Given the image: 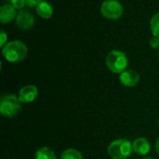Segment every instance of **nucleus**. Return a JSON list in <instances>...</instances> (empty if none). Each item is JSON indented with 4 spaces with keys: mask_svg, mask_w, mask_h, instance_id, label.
Returning <instances> with one entry per match:
<instances>
[{
    "mask_svg": "<svg viewBox=\"0 0 159 159\" xmlns=\"http://www.w3.org/2000/svg\"><path fill=\"white\" fill-rule=\"evenodd\" d=\"M38 96V89L34 85H26L19 90V99L22 103H31Z\"/></svg>",
    "mask_w": 159,
    "mask_h": 159,
    "instance_id": "nucleus-7",
    "label": "nucleus"
},
{
    "mask_svg": "<svg viewBox=\"0 0 159 159\" xmlns=\"http://www.w3.org/2000/svg\"><path fill=\"white\" fill-rule=\"evenodd\" d=\"M101 14L107 20H119L124 14V7L118 0H104L101 5Z\"/></svg>",
    "mask_w": 159,
    "mask_h": 159,
    "instance_id": "nucleus-5",
    "label": "nucleus"
},
{
    "mask_svg": "<svg viewBox=\"0 0 159 159\" xmlns=\"http://www.w3.org/2000/svg\"><path fill=\"white\" fill-rule=\"evenodd\" d=\"M133 152L139 156H146L151 151V143L144 137H139L132 143Z\"/></svg>",
    "mask_w": 159,
    "mask_h": 159,
    "instance_id": "nucleus-10",
    "label": "nucleus"
},
{
    "mask_svg": "<svg viewBox=\"0 0 159 159\" xmlns=\"http://www.w3.org/2000/svg\"><path fill=\"white\" fill-rule=\"evenodd\" d=\"M158 125H159V121H158Z\"/></svg>",
    "mask_w": 159,
    "mask_h": 159,
    "instance_id": "nucleus-22",
    "label": "nucleus"
},
{
    "mask_svg": "<svg viewBox=\"0 0 159 159\" xmlns=\"http://www.w3.org/2000/svg\"><path fill=\"white\" fill-rule=\"evenodd\" d=\"M35 11L40 18L44 20H48L53 16L54 7L51 3H49L48 1L43 0L35 7Z\"/></svg>",
    "mask_w": 159,
    "mask_h": 159,
    "instance_id": "nucleus-11",
    "label": "nucleus"
},
{
    "mask_svg": "<svg viewBox=\"0 0 159 159\" xmlns=\"http://www.w3.org/2000/svg\"><path fill=\"white\" fill-rule=\"evenodd\" d=\"M149 45L152 48L154 49H157L159 48V38L157 36H153L150 41H149Z\"/></svg>",
    "mask_w": 159,
    "mask_h": 159,
    "instance_id": "nucleus-17",
    "label": "nucleus"
},
{
    "mask_svg": "<svg viewBox=\"0 0 159 159\" xmlns=\"http://www.w3.org/2000/svg\"><path fill=\"white\" fill-rule=\"evenodd\" d=\"M155 147H156V151H157V155H159V138L157 140V142H156Z\"/></svg>",
    "mask_w": 159,
    "mask_h": 159,
    "instance_id": "nucleus-19",
    "label": "nucleus"
},
{
    "mask_svg": "<svg viewBox=\"0 0 159 159\" xmlns=\"http://www.w3.org/2000/svg\"><path fill=\"white\" fill-rule=\"evenodd\" d=\"M150 30L153 36L159 38V12L155 13L150 20Z\"/></svg>",
    "mask_w": 159,
    "mask_h": 159,
    "instance_id": "nucleus-14",
    "label": "nucleus"
},
{
    "mask_svg": "<svg viewBox=\"0 0 159 159\" xmlns=\"http://www.w3.org/2000/svg\"><path fill=\"white\" fill-rule=\"evenodd\" d=\"M21 110V102L15 94H6L0 100V113L6 117H14Z\"/></svg>",
    "mask_w": 159,
    "mask_h": 159,
    "instance_id": "nucleus-4",
    "label": "nucleus"
},
{
    "mask_svg": "<svg viewBox=\"0 0 159 159\" xmlns=\"http://www.w3.org/2000/svg\"><path fill=\"white\" fill-rule=\"evenodd\" d=\"M34 159H58V157L55 152L49 147H41L35 152Z\"/></svg>",
    "mask_w": 159,
    "mask_h": 159,
    "instance_id": "nucleus-12",
    "label": "nucleus"
},
{
    "mask_svg": "<svg viewBox=\"0 0 159 159\" xmlns=\"http://www.w3.org/2000/svg\"><path fill=\"white\" fill-rule=\"evenodd\" d=\"M43 0H25L26 2V6L30 7H35L40 2H42Z\"/></svg>",
    "mask_w": 159,
    "mask_h": 159,
    "instance_id": "nucleus-18",
    "label": "nucleus"
},
{
    "mask_svg": "<svg viewBox=\"0 0 159 159\" xmlns=\"http://www.w3.org/2000/svg\"><path fill=\"white\" fill-rule=\"evenodd\" d=\"M17 10H21L26 6L25 0H12L10 3Z\"/></svg>",
    "mask_w": 159,
    "mask_h": 159,
    "instance_id": "nucleus-15",
    "label": "nucleus"
},
{
    "mask_svg": "<svg viewBox=\"0 0 159 159\" xmlns=\"http://www.w3.org/2000/svg\"><path fill=\"white\" fill-rule=\"evenodd\" d=\"M107 151L113 159H127L133 152L132 143L127 139H116L108 145Z\"/></svg>",
    "mask_w": 159,
    "mask_h": 159,
    "instance_id": "nucleus-3",
    "label": "nucleus"
},
{
    "mask_svg": "<svg viewBox=\"0 0 159 159\" xmlns=\"http://www.w3.org/2000/svg\"><path fill=\"white\" fill-rule=\"evenodd\" d=\"M105 63L110 72L120 75L127 70L129 66V59L126 53L122 50L113 49L107 54Z\"/></svg>",
    "mask_w": 159,
    "mask_h": 159,
    "instance_id": "nucleus-2",
    "label": "nucleus"
},
{
    "mask_svg": "<svg viewBox=\"0 0 159 159\" xmlns=\"http://www.w3.org/2000/svg\"><path fill=\"white\" fill-rule=\"evenodd\" d=\"M6 1H7V3H8V4H10L12 0H6Z\"/></svg>",
    "mask_w": 159,
    "mask_h": 159,
    "instance_id": "nucleus-21",
    "label": "nucleus"
},
{
    "mask_svg": "<svg viewBox=\"0 0 159 159\" xmlns=\"http://www.w3.org/2000/svg\"><path fill=\"white\" fill-rule=\"evenodd\" d=\"M28 54V47L26 44L20 40H11L8 41L2 48L3 58L10 62L17 63L23 61Z\"/></svg>",
    "mask_w": 159,
    "mask_h": 159,
    "instance_id": "nucleus-1",
    "label": "nucleus"
},
{
    "mask_svg": "<svg viewBox=\"0 0 159 159\" xmlns=\"http://www.w3.org/2000/svg\"><path fill=\"white\" fill-rule=\"evenodd\" d=\"M7 34L4 31V30H1L0 31V47L1 48L7 43Z\"/></svg>",
    "mask_w": 159,
    "mask_h": 159,
    "instance_id": "nucleus-16",
    "label": "nucleus"
},
{
    "mask_svg": "<svg viewBox=\"0 0 159 159\" xmlns=\"http://www.w3.org/2000/svg\"><path fill=\"white\" fill-rule=\"evenodd\" d=\"M61 159H83V156L78 150L69 148L61 153Z\"/></svg>",
    "mask_w": 159,
    "mask_h": 159,
    "instance_id": "nucleus-13",
    "label": "nucleus"
},
{
    "mask_svg": "<svg viewBox=\"0 0 159 159\" xmlns=\"http://www.w3.org/2000/svg\"><path fill=\"white\" fill-rule=\"evenodd\" d=\"M15 23L21 30H29L34 25L35 18L31 11L27 9H21L18 11Z\"/></svg>",
    "mask_w": 159,
    "mask_h": 159,
    "instance_id": "nucleus-6",
    "label": "nucleus"
},
{
    "mask_svg": "<svg viewBox=\"0 0 159 159\" xmlns=\"http://www.w3.org/2000/svg\"><path fill=\"white\" fill-rule=\"evenodd\" d=\"M17 9L8 3H6L0 7V23L2 25L8 24L17 17Z\"/></svg>",
    "mask_w": 159,
    "mask_h": 159,
    "instance_id": "nucleus-9",
    "label": "nucleus"
},
{
    "mask_svg": "<svg viewBox=\"0 0 159 159\" xmlns=\"http://www.w3.org/2000/svg\"><path fill=\"white\" fill-rule=\"evenodd\" d=\"M119 81L124 87L133 88L140 82V75L135 70L127 69L119 75Z\"/></svg>",
    "mask_w": 159,
    "mask_h": 159,
    "instance_id": "nucleus-8",
    "label": "nucleus"
},
{
    "mask_svg": "<svg viewBox=\"0 0 159 159\" xmlns=\"http://www.w3.org/2000/svg\"><path fill=\"white\" fill-rule=\"evenodd\" d=\"M143 159H154L153 157H144V158Z\"/></svg>",
    "mask_w": 159,
    "mask_h": 159,
    "instance_id": "nucleus-20",
    "label": "nucleus"
}]
</instances>
